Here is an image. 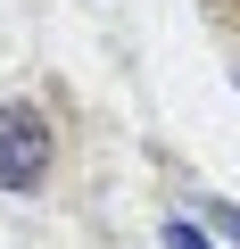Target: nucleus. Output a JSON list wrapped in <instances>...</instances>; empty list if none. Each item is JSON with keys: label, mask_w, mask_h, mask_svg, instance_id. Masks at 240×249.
Returning a JSON list of instances; mask_svg holds the SVG:
<instances>
[{"label": "nucleus", "mask_w": 240, "mask_h": 249, "mask_svg": "<svg viewBox=\"0 0 240 249\" xmlns=\"http://www.w3.org/2000/svg\"><path fill=\"white\" fill-rule=\"evenodd\" d=\"M50 158H58V142H50L42 108H25V100H0V191H42Z\"/></svg>", "instance_id": "obj_1"}, {"label": "nucleus", "mask_w": 240, "mask_h": 249, "mask_svg": "<svg viewBox=\"0 0 240 249\" xmlns=\"http://www.w3.org/2000/svg\"><path fill=\"white\" fill-rule=\"evenodd\" d=\"M158 232H166V249H215V241H207V232H199V224H191V216H166V224H158Z\"/></svg>", "instance_id": "obj_2"}, {"label": "nucleus", "mask_w": 240, "mask_h": 249, "mask_svg": "<svg viewBox=\"0 0 240 249\" xmlns=\"http://www.w3.org/2000/svg\"><path fill=\"white\" fill-rule=\"evenodd\" d=\"M207 224H224V232L240 241V208H207Z\"/></svg>", "instance_id": "obj_3"}]
</instances>
